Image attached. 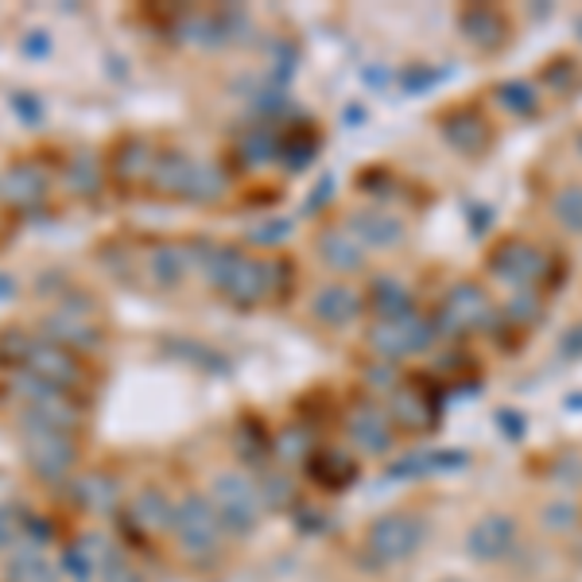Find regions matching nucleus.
Instances as JSON below:
<instances>
[{"mask_svg": "<svg viewBox=\"0 0 582 582\" xmlns=\"http://www.w3.org/2000/svg\"><path fill=\"white\" fill-rule=\"evenodd\" d=\"M435 322L423 319V314H408V319H392V322H373L369 327V345L381 361H404L412 353H423L431 350L435 342Z\"/></svg>", "mask_w": 582, "mask_h": 582, "instance_id": "nucleus-4", "label": "nucleus"}, {"mask_svg": "<svg viewBox=\"0 0 582 582\" xmlns=\"http://www.w3.org/2000/svg\"><path fill=\"white\" fill-rule=\"evenodd\" d=\"M389 420L404 423L408 431H428L431 423H435V404L431 400H423L415 389H397V404H392V415Z\"/></svg>", "mask_w": 582, "mask_h": 582, "instance_id": "nucleus-26", "label": "nucleus"}, {"mask_svg": "<svg viewBox=\"0 0 582 582\" xmlns=\"http://www.w3.org/2000/svg\"><path fill=\"white\" fill-rule=\"evenodd\" d=\"M350 233L369 249H392L404 241V222L381 214V210H358V214H350Z\"/></svg>", "mask_w": 582, "mask_h": 582, "instance_id": "nucleus-17", "label": "nucleus"}, {"mask_svg": "<svg viewBox=\"0 0 582 582\" xmlns=\"http://www.w3.org/2000/svg\"><path fill=\"white\" fill-rule=\"evenodd\" d=\"M516 521L509 513H485L482 521L470 524L466 555L474 563H501L516 548Z\"/></svg>", "mask_w": 582, "mask_h": 582, "instance_id": "nucleus-8", "label": "nucleus"}, {"mask_svg": "<svg viewBox=\"0 0 582 582\" xmlns=\"http://www.w3.org/2000/svg\"><path fill=\"white\" fill-rule=\"evenodd\" d=\"M280 152V137L277 129H249L245 137H241V155H245V163H269L272 155Z\"/></svg>", "mask_w": 582, "mask_h": 582, "instance_id": "nucleus-32", "label": "nucleus"}, {"mask_svg": "<svg viewBox=\"0 0 582 582\" xmlns=\"http://www.w3.org/2000/svg\"><path fill=\"white\" fill-rule=\"evenodd\" d=\"M23 459L39 482L59 485L62 478L74 474L78 443L67 431H23Z\"/></svg>", "mask_w": 582, "mask_h": 582, "instance_id": "nucleus-5", "label": "nucleus"}, {"mask_svg": "<svg viewBox=\"0 0 582 582\" xmlns=\"http://www.w3.org/2000/svg\"><path fill=\"white\" fill-rule=\"evenodd\" d=\"M330 199H334V179H322L319 194H314V199H307V214H314V210H319L322 202H330Z\"/></svg>", "mask_w": 582, "mask_h": 582, "instance_id": "nucleus-47", "label": "nucleus"}, {"mask_svg": "<svg viewBox=\"0 0 582 582\" xmlns=\"http://www.w3.org/2000/svg\"><path fill=\"white\" fill-rule=\"evenodd\" d=\"M439 132H443V140L454 148V152L462 155H482L485 148H490L493 132H490V121H485L478 109H451V113H443V121H439Z\"/></svg>", "mask_w": 582, "mask_h": 582, "instance_id": "nucleus-11", "label": "nucleus"}, {"mask_svg": "<svg viewBox=\"0 0 582 582\" xmlns=\"http://www.w3.org/2000/svg\"><path fill=\"white\" fill-rule=\"evenodd\" d=\"M505 311H509V319L521 322V327H524V322H536L540 319V299L529 295V291H516V295L509 299Z\"/></svg>", "mask_w": 582, "mask_h": 582, "instance_id": "nucleus-40", "label": "nucleus"}, {"mask_svg": "<svg viewBox=\"0 0 582 582\" xmlns=\"http://www.w3.org/2000/svg\"><path fill=\"white\" fill-rule=\"evenodd\" d=\"M187 269H191V257H187L183 245H160V249H152V257H148V277H152V284L163 291L183 284Z\"/></svg>", "mask_w": 582, "mask_h": 582, "instance_id": "nucleus-23", "label": "nucleus"}, {"mask_svg": "<svg viewBox=\"0 0 582 582\" xmlns=\"http://www.w3.org/2000/svg\"><path fill=\"white\" fill-rule=\"evenodd\" d=\"M314 249H319L322 264L334 269V272H361L365 269V253H361V245H353L342 230H322L319 241H314Z\"/></svg>", "mask_w": 582, "mask_h": 582, "instance_id": "nucleus-22", "label": "nucleus"}, {"mask_svg": "<svg viewBox=\"0 0 582 582\" xmlns=\"http://www.w3.org/2000/svg\"><path fill=\"white\" fill-rule=\"evenodd\" d=\"M423 536H428V521L420 513H384L369 524L365 552L373 568H392V563L412 560L423 548Z\"/></svg>", "mask_w": 582, "mask_h": 582, "instance_id": "nucleus-2", "label": "nucleus"}, {"mask_svg": "<svg viewBox=\"0 0 582 582\" xmlns=\"http://www.w3.org/2000/svg\"><path fill=\"white\" fill-rule=\"evenodd\" d=\"M23 51H28V54H47V51H51V39H47V31H31V36L23 39Z\"/></svg>", "mask_w": 582, "mask_h": 582, "instance_id": "nucleus-48", "label": "nucleus"}, {"mask_svg": "<svg viewBox=\"0 0 582 582\" xmlns=\"http://www.w3.org/2000/svg\"><path fill=\"white\" fill-rule=\"evenodd\" d=\"M446 78V70H423V67H412L404 74V90H412V93H420V90H428V86H435V82H443Z\"/></svg>", "mask_w": 582, "mask_h": 582, "instance_id": "nucleus-42", "label": "nucleus"}, {"mask_svg": "<svg viewBox=\"0 0 582 582\" xmlns=\"http://www.w3.org/2000/svg\"><path fill=\"white\" fill-rule=\"evenodd\" d=\"M345 435H350V443L361 454H373V459H381V454H389L397 446V431H392L389 412H381L373 404H361L345 415Z\"/></svg>", "mask_w": 582, "mask_h": 582, "instance_id": "nucleus-10", "label": "nucleus"}, {"mask_svg": "<svg viewBox=\"0 0 582 582\" xmlns=\"http://www.w3.org/2000/svg\"><path fill=\"white\" fill-rule=\"evenodd\" d=\"M552 218L568 233H579V238H582V183H568L560 194H555V199H552Z\"/></svg>", "mask_w": 582, "mask_h": 582, "instance_id": "nucleus-29", "label": "nucleus"}, {"mask_svg": "<svg viewBox=\"0 0 582 582\" xmlns=\"http://www.w3.org/2000/svg\"><path fill=\"white\" fill-rule=\"evenodd\" d=\"M365 384L377 392H389V389L397 392V365H392V361H381V365L365 369Z\"/></svg>", "mask_w": 582, "mask_h": 582, "instance_id": "nucleus-41", "label": "nucleus"}, {"mask_svg": "<svg viewBox=\"0 0 582 582\" xmlns=\"http://www.w3.org/2000/svg\"><path fill=\"white\" fill-rule=\"evenodd\" d=\"M0 194H4L12 207H36L39 199L47 194V179L36 163L20 160L8 168V175L0 179Z\"/></svg>", "mask_w": 582, "mask_h": 582, "instance_id": "nucleus-19", "label": "nucleus"}, {"mask_svg": "<svg viewBox=\"0 0 582 582\" xmlns=\"http://www.w3.org/2000/svg\"><path fill=\"white\" fill-rule=\"evenodd\" d=\"M20 532H23L20 509H16V505H0V555L12 552L16 540H20Z\"/></svg>", "mask_w": 582, "mask_h": 582, "instance_id": "nucleus-39", "label": "nucleus"}, {"mask_svg": "<svg viewBox=\"0 0 582 582\" xmlns=\"http://www.w3.org/2000/svg\"><path fill=\"white\" fill-rule=\"evenodd\" d=\"M575 28H579V36H582V16H579V23H575Z\"/></svg>", "mask_w": 582, "mask_h": 582, "instance_id": "nucleus-50", "label": "nucleus"}, {"mask_svg": "<svg viewBox=\"0 0 582 582\" xmlns=\"http://www.w3.org/2000/svg\"><path fill=\"white\" fill-rule=\"evenodd\" d=\"M171 536H175V544L183 548V555H191V560H210V555L222 548L225 529H222V521H218L210 498H202V493H187V498L175 505Z\"/></svg>", "mask_w": 582, "mask_h": 582, "instance_id": "nucleus-3", "label": "nucleus"}, {"mask_svg": "<svg viewBox=\"0 0 582 582\" xmlns=\"http://www.w3.org/2000/svg\"><path fill=\"white\" fill-rule=\"evenodd\" d=\"M43 330L54 345H62V350H98V327H93L90 311L59 307L54 314H47Z\"/></svg>", "mask_w": 582, "mask_h": 582, "instance_id": "nucleus-12", "label": "nucleus"}, {"mask_svg": "<svg viewBox=\"0 0 582 582\" xmlns=\"http://www.w3.org/2000/svg\"><path fill=\"white\" fill-rule=\"evenodd\" d=\"M225 191V175L214 168V163H194V175H191V187H187V199L194 202H214L222 199Z\"/></svg>", "mask_w": 582, "mask_h": 582, "instance_id": "nucleus-31", "label": "nucleus"}, {"mask_svg": "<svg viewBox=\"0 0 582 582\" xmlns=\"http://www.w3.org/2000/svg\"><path fill=\"white\" fill-rule=\"evenodd\" d=\"M544 82L552 86V90H560V93H568L571 86L579 82V67H575V59H555V62H548V70H544Z\"/></svg>", "mask_w": 582, "mask_h": 582, "instance_id": "nucleus-38", "label": "nucleus"}, {"mask_svg": "<svg viewBox=\"0 0 582 582\" xmlns=\"http://www.w3.org/2000/svg\"><path fill=\"white\" fill-rule=\"evenodd\" d=\"M152 168H155V148L148 144L144 137H124L117 144V160H113V175L117 183L124 187H140L152 179Z\"/></svg>", "mask_w": 582, "mask_h": 582, "instance_id": "nucleus-16", "label": "nucleus"}, {"mask_svg": "<svg viewBox=\"0 0 582 582\" xmlns=\"http://www.w3.org/2000/svg\"><path fill=\"white\" fill-rule=\"evenodd\" d=\"M194 163H199V160H191L187 152L171 148V152L155 155V168H152V179H148V183H152L160 194H183V199H187V187H191Z\"/></svg>", "mask_w": 582, "mask_h": 582, "instance_id": "nucleus-21", "label": "nucleus"}, {"mask_svg": "<svg viewBox=\"0 0 582 582\" xmlns=\"http://www.w3.org/2000/svg\"><path fill=\"white\" fill-rule=\"evenodd\" d=\"M272 277H277V261H261V257L241 253L238 269L230 272L222 295L230 299V303H238V307H257L261 299H269L272 291H277Z\"/></svg>", "mask_w": 582, "mask_h": 582, "instance_id": "nucleus-9", "label": "nucleus"}, {"mask_svg": "<svg viewBox=\"0 0 582 582\" xmlns=\"http://www.w3.org/2000/svg\"><path fill=\"white\" fill-rule=\"evenodd\" d=\"M28 373H36L39 381H47L51 389H62V384L82 381V365H78V358L70 350H62V345H54V342L31 345Z\"/></svg>", "mask_w": 582, "mask_h": 582, "instance_id": "nucleus-13", "label": "nucleus"}, {"mask_svg": "<svg viewBox=\"0 0 582 582\" xmlns=\"http://www.w3.org/2000/svg\"><path fill=\"white\" fill-rule=\"evenodd\" d=\"M67 183L74 194H82V199H90V194H98V163H93V155H78V160H70L67 168Z\"/></svg>", "mask_w": 582, "mask_h": 582, "instance_id": "nucleus-34", "label": "nucleus"}, {"mask_svg": "<svg viewBox=\"0 0 582 582\" xmlns=\"http://www.w3.org/2000/svg\"><path fill=\"white\" fill-rule=\"evenodd\" d=\"M369 303H373L377 322H392V319L415 314L412 291H408L404 280H397V277H377L373 288H369Z\"/></svg>", "mask_w": 582, "mask_h": 582, "instance_id": "nucleus-20", "label": "nucleus"}, {"mask_svg": "<svg viewBox=\"0 0 582 582\" xmlns=\"http://www.w3.org/2000/svg\"><path fill=\"white\" fill-rule=\"evenodd\" d=\"M311 314L322 327H350L361 314V295L350 284H322L311 295Z\"/></svg>", "mask_w": 582, "mask_h": 582, "instance_id": "nucleus-14", "label": "nucleus"}, {"mask_svg": "<svg viewBox=\"0 0 582 582\" xmlns=\"http://www.w3.org/2000/svg\"><path fill=\"white\" fill-rule=\"evenodd\" d=\"M109 560V548L101 536H82L74 540V544L62 548V575H70L74 582H90L93 575H101V563Z\"/></svg>", "mask_w": 582, "mask_h": 582, "instance_id": "nucleus-18", "label": "nucleus"}, {"mask_svg": "<svg viewBox=\"0 0 582 582\" xmlns=\"http://www.w3.org/2000/svg\"><path fill=\"white\" fill-rule=\"evenodd\" d=\"M280 160H288V168L291 171H299V168H307V160L314 155V140L311 137H280Z\"/></svg>", "mask_w": 582, "mask_h": 582, "instance_id": "nucleus-37", "label": "nucleus"}, {"mask_svg": "<svg viewBox=\"0 0 582 582\" xmlns=\"http://www.w3.org/2000/svg\"><path fill=\"white\" fill-rule=\"evenodd\" d=\"M493 423H498V428L505 431V435L513 439V443L524 435V428H529V423H524V415H521V412H513V408H501V412L493 415Z\"/></svg>", "mask_w": 582, "mask_h": 582, "instance_id": "nucleus-43", "label": "nucleus"}, {"mask_svg": "<svg viewBox=\"0 0 582 582\" xmlns=\"http://www.w3.org/2000/svg\"><path fill=\"white\" fill-rule=\"evenodd\" d=\"M498 106L513 117H536L540 113V90L529 82V78H509V82H498L493 90Z\"/></svg>", "mask_w": 582, "mask_h": 582, "instance_id": "nucleus-25", "label": "nucleus"}, {"mask_svg": "<svg viewBox=\"0 0 582 582\" xmlns=\"http://www.w3.org/2000/svg\"><path fill=\"white\" fill-rule=\"evenodd\" d=\"M210 505H214L218 521L230 536H253L257 524L264 516V501H261V490L249 474L241 470H225L210 482Z\"/></svg>", "mask_w": 582, "mask_h": 582, "instance_id": "nucleus-1", "label": "nucleus"}, {"mask_svg": "<svg viewBox=\"0 0 582 582\" xmlns=\"http://www.w3.org/2000/svg\"><path fill=\"white\" fill-rule=\"evenodd\" d=\"M78 501L90 513H113L121 505V490H117V482L109 474H86L78 482Z\"/></svg>", "mask_w": 582, "mask_h": 582, "instance_id": "nucleus-28", "label": "nucleus"}, {"mask_svg": "<svg viewBox=\"0 0 582 582\" xmlns=\"http://www.w3.org/2000/svg\"><path fill=\"white\" fill-rule=\"evenodd\" d=\"M435 334H462V330H490L498 327V307L490 303L485 288L454 284L443 299V311L435 314Z\"/></svg>", "mask_w": 582, "mask_h": 582, "instance_id": "nucleus-6", "label": "nucleus"}, {"mask_svg": "<svg viewBox=\"0 0 582 582\" xmlns=\"http://www.w3.org/2000/svg\"><path fill=\"white\" fill-rule=\"evenodd\" d=\"M490 272L501 280V284L529 291V284H536V280L548 272V257L540 253L536 245H529V241L509 238L505 245H498V253L490 257Z\"/></svg>", "mask_w": 582, "mask_h": 582, "instance_id": "nucleus-7", "label": "nucleus"}, {"mask_svg": "<svg viewBox=\"0 0 582 582\" xmlns=\"http://www.w3.org/2000/svg\"><path fill=\"white\" fill-rule=\"evenodd\" d=\"M238 261H241V253L238 249H230V245H222V249H214V253H210V284H214L218 291L225 288V280H230V272L238 269Z\"/></svg>", "mask_w": 582, "mask_h": 582, "instance_id": "nucleus-36", "label": "nucleus"}, {"mask_svg": "<svg viewBox=\"0 0 582 582\" xmlns=\"http://www.w3.org/2000/svg\"><path fill=\"white\" fill-rule=\"evenodd\" d=\"M132 521L155 536V532H171V521H175V505L168 501L163 490H144L137 501H132Z\"/></svg>", "mask_w": 582, "mask_h": 582, "instance_id": "nucleus-24", "label": "nucleus"}, {"mask_svg": "<svg viewBox=\"0 0 582 582\" xmlns=\"http://www.w3.org/2000/svg\"><path fill=\"white\" fill-rule=\"evenodd\" d=\"M311 451H314V439L307 428H288L277 435V459L284 466H299V462H311Z\"/></svg>", "mask_w": 582, "mask_h": 582, "instance_id": "nucleus-30", "label": "nucleus"}, {"mask_svg": "<svg viewBox=\"0 0 582 582\" xmlns=\"http://www.w3.org/2000/svg\"><path fill=\"white\" fill-rule=\"evenodd\" d=\"M459 28H462V39L474 43L478 51H498V47L505 43V36H509L505 16H501L498 8H490V4L466 8V12L459 16Z\"/></svg>", "mask_w": 582, "mask_h": 582, "instance_id": "nucleus-15", "label": "nucleus"}, {"mask_svg": "<svg viewBox=\"0 0 582 582\" xmlns=\"http://www.w3.org/2000/svg\"><path fill=\"white\" fill-rule=\"evenodd\" d=\"M470 210H474V233L482 238L485 225H490V218H493V210L490 207H470Z\"/></svg>", "mask_w": 582, "mask_h": 582, "instance_id": "nucleus-49", "label": "nucleus"}, {"mask_svg": "<svg viewBox=\"0 0 582 582\" xmlns=\"http://www.w3.org/2000/svg\"><path fill=\"white\" fill-rule=\"evenodd\" d=\"M560 353L568 361H579L582 358V319L575 322V327H568L563 330V338H560Z\"/></svg>", "mask_w": 582, "mask_h": 582, "instance_id": "nucleus-44", "label": "nucleus"}, {"mask_svg": "<svg viewBox=\"0 0 582 582\" xmlns=\"http://www.w3.org/2000/svg\"><path fill=\"white\" fill-rule=\"evenodd\" d=\"M4 579L8 582H54L59 571H54V563L43 560L39 548H23V552H16L12 560L4 563Z\"/></svg>", "mask_w": 582, "mask_h": 582, "instance_id": "nucleus-27", "label": "nucleus"}, {"mask_svg": "<svg viewBox=\"0 0 582 582\" xmlns=\"http://www.w3.org/2000/svg\"><path fill=\"white\" fill-rule=\"evenodd\" d=\"M579 152H582V129H579Z\"/></svg>", "mask_w": 582, "mask_h": 582, "instance_id": "nucleus-51", "label": "nucleus"}, {"mask_svg": "<svg viewBox=\"0 0 582 582\" xmlns=\"http://www.w3.org/2000/svg\"><path fill=\"white\" fill-rule=\"evenodd\" d=\"M540 521H544V529H548V532H575V529H579V521H582V513H579L575 501L555 498V501H548V505H544V513H540Z\"/></svg>", "mask_w": 582, "mask_h": 582, "instance_id": "nucleus-33", "label": "nucleus"}, {"mask_svg": "<svg viewBox=\"0 0 582 582\" xmlns=\"http://www.w3.org/2000/svg\"><path fill=\"white\" fill-rule=\"evenodd\" d=\"M288 233H291L288 222H272V225H264V230H253V241H264V245H272V241H284Z\"/></svg>", "mask_w": 582, "mask_h": 582, "instance_id": "nucleus-45", "label": "nucleus"}, {"mask_svg": "<svg viewBox=\"0 0 582 582\" xmlns=\"http://www.w3.org/2000/svg\"><path fill=\"white\" fill-rule=\"evenodd\" d=\"M12 106L20 109L23 121H39V117H43V109H39V101H31V106H28V93H16Z\"/></svg>", "mask_w": 582, "mask_h": 582, "instance_id": "nucleus-46", "label": "nucleus"}, {"mask_svg": "<svg viewBox=\"0 0 582 582\" xmlns=\"http://www.w3.org/2000/svg\"><path fill=\"white\" fill-rule=\"evenodd\" d=\"M257 490H261L264 505H288V501H295V490H291V478L284 470H280V474H264L261 482H257Z\"/></svg>", "mask_w": 582, "mask_h": 582, "instance_id": "nucleus-35", "label": "nucleus"}, {"mask_svg": "<svg viewBox=\"0 0 582 582\" xmlns=\"http://www.w3.org/2000/svg\"><path fill=\"white\" fill-rule=\"evenodd\" d=\"M443 582H466V579H443Z\"/></svg>", "mask_w": 582, "mask_h": 582, "instance_id": "nucleus-52", "label": "nucleus"}]
</instances>
